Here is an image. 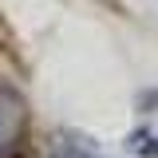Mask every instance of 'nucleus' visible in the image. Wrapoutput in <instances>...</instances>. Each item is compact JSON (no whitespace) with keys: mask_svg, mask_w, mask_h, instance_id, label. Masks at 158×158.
I'll return each instance as SVG.
<instances>
[{"mask_svg":"<svg viewBox=\"0 0 158 158\" xmlns=\"http://www.w3.org/2000/svg\"><path fill=\"white\" fill-rule=\"evenodd\" d=\"M12 135H16V127H12V123H8V118L0 115V150H4V146H8V142H12Z\"/></svg>","mask_w":158,"mask_h":158,"instance_id":"obj_1","label":"nucleus"}]
</instances>
